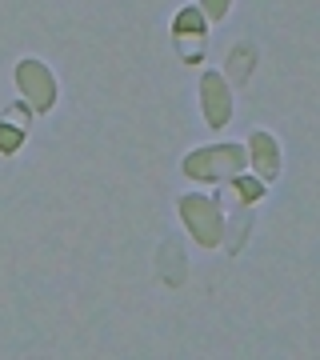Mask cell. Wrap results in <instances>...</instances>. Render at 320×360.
<instances>
[{"label": "cell", "mask_w": 320, "mask_h": 360, "mask_svg": "<svg viewBox=\"0 0 320 360\" xmlns=\"http://www.w3.org/2000/svg\"><path fill=\"white\" fill-rule=\"evenodd\" d=\"M224 184H229V193H236L241 205H260V200H264V180H256V176L244 180L241 172H236V176L224 180Z\"/></svg>", "instance_id": "cell-6"}, {"label": "cell", "mask_w": 320, "mask_h": 360, "mask_svg": "<svg viewBox=\"0 0 320 360\" xmlns=\"http://www.w3.org/2000/svg\"><path fill=\"white\" fill-rule=\"evenodd\" d=\"M232 112H236V101H232L224 72H217V68L200 72V116H205V124L208 129H229Z\"/></svg>", "instance_id": "cell-4"}, {"label": "cell", "mask_w": 320, "mask_h": 360, "mask_svg": "<svg viewBox=\"0 0 320 360\" xmlns=\"http://www.w3.org/2000/svg\"><path fill=\"white\" fill-rule=\"evenodd\" d=\"M177 212H180L184 232L192 236V245L220 248V240H224V205H220V196L184 193L177 200Z\"/></svg>", "instance_id": "cell-2"}, {"label": "cell", "mask_w": 320, "mask_h": 360, "mask_svg": "<svg viewBox=\"0 0 320 360\" xmlns=\"http://www.w3.org/2000/svg\"><path fill=\"white\" fill-rule=\"evenodd\" d=\"M244 156H248V168H252L256 180H276L281 176V144L272 141V132L264 129H252L248 144H244Z\"/></svg>", "instance_id": "cell-5"}, {"label": "cell", "mask_w": 320, "mask_h": 360, "mask_svg": "<svg viewBox=\"0 0 320 360\" xmlns=\"http://www.w3.org/2000/svg\"><path fill=\"white\" fill-rule=\"evenodd\" d=\"M13 80H16V92H20V101H25V108L32 116H49L56 108V101H60V84L52 77V68L44 60H37V56L16 60Z\"/></svg>", "instance_id": "cell-3"}, {"label": "cell", "mask_w": 320, "mask_h": 360, "mask_svg": "<svg viewBox=\"0 0 320 360\" xmlns=\"http://www.w3.org/2000/svg\"><path fill=\"white\" fill-rule=\"evenodd\" d=\"M248 168V156H244V144H205V148H192L184 160H180V172L196 184H224L236 172Z\"/></svg>", "instance_id": "cell-1"}, {"label": "cell", "mask_w": 320, "mask_h": 360, "mask_svg": "<svg viewBox=\"0 0 320 360\" xmlns=\"http://www.w3.org/2000/svg\"><path fill=\"white\" fill-rule=\"evenodd\" d=\"M16 144H20V132H8V124H0V148H4V153H13Z\"/></svg>", "instance_id": "cell-8"}, {"label": "cell", "mask_w": 320, "mask_h": 360, "mask_svg": "<svg viewBox=\"0 0 320 360\" xmlns=\"http://www.w3.org/2000/svg\"><path fill=\"white\" fill-rule=\"evenodd\" d=\"M196 13L205 16L208 25H220L232 13V0H196Z\"/></svg>", "instance_id": "cell-7"}]
</instances>
